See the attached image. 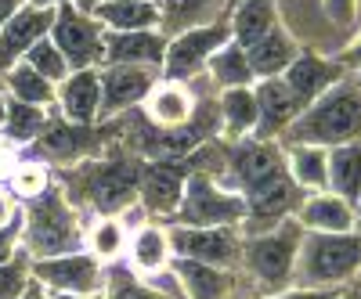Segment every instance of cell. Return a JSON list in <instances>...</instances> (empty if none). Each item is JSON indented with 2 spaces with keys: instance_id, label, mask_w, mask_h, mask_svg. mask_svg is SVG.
<instances>
[{
  "instance_id": "obj_14",
  "label": "cell",
  "mask_w": 361,
  "mask_h": 299,
  "mask_svg": "<svg viewBox=\"0 0 361 299\" xmlns=\"http://www.w3.org/2000/svg\"><path fill=\"white\" fill-rule=\"evenodd\" d=\"M343 72L347 69L340 65V58H322L314 51H300L293 58V65L282 72V83L293 91V98L307 108L311 101H318L329 91V87H336L340 79H347Z\"/></svg>"
},
{
  "instance_id": "obj_6",
  "label": "cell",
  "mask_w": 361,
  "mask_h": 299,
  "mask_svg": "<svg viewBox=\"0 0 361 299\" xmlns=\"http://www.w3.org/2000/svg\"><path fill=\"white\" fill-rule=\"evenodd\" d=\"M246 217V198L224 191L217 184V177H209L202 170H192L180 202L173 209V224L180 227H238Z\"/></svg>"
},
{
  "instance_id": "obj_26",
  "label": "cell",
  "mask_w": 361,
  "mask_h": 299,
  "mask_svg": "<svg viewBox=\"0 0 361 299\" xmlns=\"http://www.w3.org/2000/svg\"><path fill=\"white\" fill-rule=\"evenodd\" d=\"M300 54V44L296 37L289 33L286 25H275L264 40H257L246 58H250V69H253V79H275L282 76L289 65H293V58Z\"/></svg>"
},
{
  "instance_id": "obj_5",
  "label": "cell",
  "mask_w": 361,
  "mask_h": 299,
  "mask_svg": "<svg viewBox=\"0 0 361 299\" xmlns=\"http://www.w3.org/2000/svg\"><path fill=\"white\" fill-rule=\"evenodd\" d=\"M361 274V231L304 234L296 256V288H340Z\"/></svg>"
},
{
  "instance_id": "obj_20",
  "label": "cell",
  "mask_w": 361,
  "mask_h": 299,
  "mask_svg": "<svg viewBox=\"0 0 361 299\" xmlns=\"http://www.w3.org/2000/svg\"><path fill=\"white\" fill-rule=\"evenodd\" d=\"M166 37L159 29L145 33H105V65H141V69H163Z\"/></svg>"
},
{
  "instance_id": "obj_8",
  "label": "cell",
  "mask_w": 361,
  "mask_h": 299,
  "mask_svg": "<svg viewBox=\"0 0 361 299\" xmlns=\"http://www.w3.org/2000/svg\"><path fill=\"white\" fill-rule=\"evenodd\" d=\"M51 40L62 51L69 69H102L105 65V25L90 15L80 11L76 4L54 8V25H51Z\"/></svg>"
},
{
  "instance_id": "obj_34",
  "label": "cell",
  "mask_w": 361,
  "mask_h": 299,
  "mask_svg": "<svg viewBox=\"0 0 361 299\" xmlns=\"http://www.w3.org/2000/svg\"><path fill=\"white\" fill-rule=\"evenodd\" d=\"M221 4H228V0H163V29L159 33L170 40L180 29L202 25V15H209Z\"/></svg>"
},
{
  "instance_id": "obj_42",
  "label": "cell",
  "mask_w": 361,
  "mask_h": 299,
  "mask_svg": "<svg viewBox=\"0 0 361 299\" xmlns=\"http://www.w3.org/2000/svg\"><path fill=\"white\" fill-rule=\"evenodd\" d=\"M340 65H343V69H354V72L361 69V33H357V40H350V47L340 54Z\"/></svg>"
},
{
  "instance_id": "obj_16",
  "label": "cell",
  "mask_w": 361,
  "mask_h": 299,
  "mask_svg": "<svg viewBox=\"0 0 361 299\" xmlns=\"http://www.w3.org/2000/svg\"><path fill=\"white\" fill-rule=\"evenodd\" d=\"M253 94H257V130H253L257 141H279L289 130L293 119L304 112V105H300L293 98V91L282 83V76L257 79Z\"/></svg>"
},
{
  "instance_id": "obj_49",
  "label": "cell",
  "mask_w": 361,
  "mask_h": 299,
  "mask_svg": "<svg viewBox=\"0 0 361 299\" xmlns=\"http://www.w3.org/2000/svg\"><path fill=\"white\" fill-rule=\"evenodd\" d=\"M4 115H8V94L0 91V127H4Z\"/></svg>"
},
{
  "instance_id": "obj_25",
  "label": "cell",
  "mask_w": 361,
  "mask_h": 299,
  "mask_svg": "<svg viewBox=\"0 0 361 299\" xmlns=\"http://www.w3.org/2000/svg\"><path fill=\"white\" fill-rule=\"evenodd\" d=\"M127 260H130V271L141 274H159L170 267L173 249H170V234L159 224H141L130 238H127Z\"/></svg>"
},
{
  "instance_id": "obj_17",
  "label": "cell",
  "mask_w": 361,
  "mask_h": 299,
  "mask_svg": "<svg viewBox=\"0 0 361 299\" xmlns=\"http://www.w3.org/2000/svg\"><path fill=\"white\" fill-rule=\"evenodd\" d=\"M58 115L76 127L102 123V76L98 69H76L58 83Z\"/></svg>"
},
{
  "instance_id": "obj_23",
  "label": "cell",
  "mask_w": 361,
  "mask_h": 299,
  "mask_svg": "<svg viewBox=\"0 0 361 299\" xmlns=\"http://www.w3.org/2000/svg\"><path fill=\"white\" fill-rule=\"evenodd\" d=\"M228 29H231V44H238L243 51H250L257 40H264L275 25H282L279 18V0H238L224 11Z\"/></svg>"
},
{
  "instance_id": "obj_22",
  "label": "cell",
  "mask_w": 361,
  "mask_h": 299,
  "mask_svg": "<svg viewBox=\"0 0 361 299\" xmlns=\"http://www.w3.org/2000/svg\"><path fill=\"white\" fill-rule=\"evenodd\" d=\"M170 274L177 278L185 299H231V292H235V271H217V267L199 263V260L173 256Z\"/></svg>"
},
{
  "instance_id": "obj_39",
  "label": "cell",
  "mask_w": 361,
  "mask_h": 299,
  "mask_svg": "<svg viewBox=\"0 0 361 299\" xmlns=\"http://www.w3.org/2000/svg\"><path fill=\"white\" fill-rule=\"evenodd\" d=\"M22 253V209H15V217L0 227V263H11Z\"/></svg>"
},
{
  "instance_id": "obj_28",
  "label": "cell",
  "mask_w": 361,
  "mask_h": 299,
  "mask_svg": "<svg viewBox=\"0 0 361 299\" xmlns=\"http://www.w3.org/2000/svg\"><path fill=\"white\" fill-rule=\"evenodd\" d=\"M329 191L350 205L361 198V137L329 148Z\"/></svg>"
},
{
  "instance_id": "obj_32",
  "label": "cell",
  "mask_w": 361,
  "mask_h": 299,
  "mask_svg": "<svg viewBox=\"0 0 361 299\" xmlns=\"http://www.w3.org/2000/svg\"><path fill=\"white\" fill-rule=\"evenodd\" d=\"M206 72L221 91H235V87H253V69H250V58L238 44H224L214 58L206 62Z\"/></svg>"
},
{
  "instance_id": "obj_10",
  "label": "cell",
  "mask_w": 361,
  "mask_h": 299,
  "mask_svg": "<svg viewBox=\"0 0 361 299\" xmlns=\"http://www.w3.org/2000/svg\"><path fill=\"white\" fill-rule=\"evenodd\" d=\"M170 249L180 260H199L217 271H243V234L238 227H166Z\"/></svg>"
},
{
  "instance_id": "obj_2",
  "label": "cell",
  "mask_w": 361,
  "mask_h": 299,
  "mask_svg": "<svg viewBox=\"0 0 361 299\" xmlns=\"http://www.w3.org/2000/svg\"><path fill=\"white\" fill-rule=\"evenodd\" d=\"M361 137V91L350 79H340L336 87L311 101L300 112L289 130L279 137V144H318V148H336Z\"/></svg>"
},
{
  "instance_id": "obj_21",
  "label": "cell",
  "mask_w": 361,
  "mask_h": 299,
  "mask_svg": "<svg viewBox=\"0 0 361 299\" xmlns=\"http://www.w3.org/2000/svg\"><path fill=\"white\" fill-rule=\"evenodd\" d=\"M195 94L188 91V83L159 79L152 87V94L145 98V119L159 130H180L195 119Z\"/></svg>"
},
{
  "instance_id": "obj_4",
  "label": "cell",
  "mask_w": 361,
  "mask_h": 299,
  "mask_svg": "<svg viewBox=\"0 0 361 299\" xmlns=\"http://www.w3.org/2000/svg\"><path fill=\"white\" fill-rule=\"evenodd\" d=\"M304 234L307 231L296 224V217H289L264 234L243 238V271L250 274V281L257 285L260 295H275V292L293 288L296 256H300Z\"/></svg>"
},
{
  "instance_id": "obj_43",
  "label": "cell",
  "mask_w": 361,
  "mask_h": 299,
  "mask_svg": "<svg viewBox=\"0 0 361 299\" xmlns=\"http://www.w3.org/2000/svg\"><path fill=\"white\" fill-rule=\"evenodd\" d=\"M22 8H25V0H0V29H4Z\"/></svg>"
},
{
  "instance_id": "obj_53",
  "label": "cell",
  "mask_w": 361,
  "mask_h": 299,
  "mask_svg": "<svg viewBox=\"0 0 361 299\" xmlns=\"http://www.w3.org/2000/svg\"><path fill=\"white\" fill-rule=\"evenodd\" d=\"M231 4H238V0H228V4H224V11H228V8H231Z\"/></svg>"
},
{
  "instance_id": "obj_45",
  "label": "cell",
  "mask_w": 361,
  "mask_h": 299,
  "mask_svg": "<svg viewBox=\"0 0 361 299\" xmlns=\"http://www.w3.org/2000/svg\"><path fill=\"white\" fill-rule=\"evenodd\" d=\"M15 217V205H11V198H8V191L0 188V227H4L8 220Z\"/></svg>"
},
{
  "instance_id": "obj_37",
  "label": "cell",
  "mask_w": 361,
  "mask_h": 299,
  "mask_svg": "<svg viewBox=\"0 0 361 299\" xmlns=\"http://www.w3.org/2000/svg\"><path fill=\"white\" fill-rule=\"evenodd\" d=\"M105 299H180V295H166L163 288L145 285L134 271H127V267H116V271H109Z\"/></svg>"
},
{
  "instance_id": "obj_33",
  "label": "cell",
  "mask_w": 361,
  "mask_h": 299,
  "mask_svg": "<svg viewBox=\"0 0 361 299\" xmlns=\"http://www.w3.org/2000/svg\"><path fill=\"white\" fill-rule=\"evenodd\" d=\"M83 242H87V253L94 260L112 263V260L123 256V249H127V227H123L119 217H98L94 224L83 231Z\"/></svg>"
},
{
  "instance_id": "obj_27",
  "label": "cell",
  "mask_w": 361,
  "mask_h": 299,
  "mask_svg": "<svg viewBox=\"0 0 361 299\" xmlns=\"http://www.w3.org/2000/svg\"><path fill=\"white\" fill-rule=\"evenodd\" d=\"M286 173L300 191H329V148L286 144Z\"/></svg>"
},
{
  "instance_id": "obj_13",
  "label": "cell",
  "mask_w": 361,
  "mask_h": 299,
  "mask_svg": "<svg viewBox=\"0 0 361 299\" xmlns=\"http://www.w3.org/2000/svg\"><path fill=\"white\" fill-rule=\"evenodd\" d=\"M102 123L109 119H123L145 98L152 94V87L163 79L156 69H141V65H102Z\"/></svg>"
},
{
  "instance_id": "obj_30",
  "label": "cell",
  "mask_w": 361,
  "mask_h": 299,
  "mask_svg": "<svg viewBox=\"0 0 361 299\" xmlns=\"http://www.w3.org/2000/svg\"><path fill=\"white\" fill-rule=\"evenodd\" d=\"M4 94L15 101H25V105H37V108H51L58 101V87L51 79H44L37 69L18 62L15 69L4 72Z\"/></svg>"
},
{
  "instance_id": "obj_38",
  "label": "cell",
  "mask_w": 361,
  "mask_h": 299,
  "mask_svg": "<svg viewBox=\"0 0 361 299\" xmlns=\"http://www.w3.org/2000/svg\"><path fill=\"white\" fill-rule=\"evenodd\" d=\"M29 260L25 253H18L11 263H0V299H22L25 285L33 281V271H29Z\"/></svg>"
},
{
  "instance_id": "obj_35",
  "label": "cell",
  "mask_w": 361,
  "mask_h": 299,
  "mask_svg": "<svg viewBox=\"0 0 361 299\" xmlns=\"http://www.w3.org/2000/svg\"><path fill=\"white\" fill-rule=\"evenodd\" d=\"M4 184H8V191H11L15 198L33 202V198L44 195L54 181H51V170H47L44 163H37V159H18V163L11 166V173L4 177Z\"/></svg>"
},
{
  "instance_id": "obj_9",
  "label": "cell",
  "mask_w": 361,
  "mask_h": 299,
  "mask_svg": "<svg viewBox=\"0 0 361 299\" xmlns=\"http://www.w3.org/2000/svg\"><path fill=\"white\" fill-rule=\"evenodd\" d=\"M29 271L54 295H94V292H105L109 285V267L94 260L87 249L51 256V260H33Z\"/></svg>"
},
{
  "instance_id": "obj_52",
  "label": "cell",
  "mask_w": 361,
  "mask_h": 299,
  "mask_svg": "<svg viewBox=\"0 0 361 299\" xmlns=\"http://www.w3.org/2000/svg\"><path fill=\"white\" fill-rule=\"evenodd\" d=\"M350 83H354V87H357V91H361V69L354 72V79H350Z\"/></svg>"
},
{
  "instance_id": "obj_15",
  "label": "cell",
  "mask_w": 361,
  "mask_h": 299,
  "mask_svg": "<svg viewBox=\"0 0 361 299\" xmlns=\"http://www.w3.org/2000/svg\"><path fill=\"white\" fill-rule=\"evenodd\" d=\"M188 159H166V163H145V177H141V205L152 217H173V209L180 202V191H185L188 181Z\"/></svg>"
},
{
  "instance_id": "obj_1",
  "label": "cell",
  "mask_w": 361,
  "mask_h": 299,
  "mask_svg": "<svg viewBox=\"0 0 361 299\" xmlns=\"http://www.w3.org/2000/svg\"><path fill=\"white\" fill-rule=\"evenodd\" d=\"M66 181H73L66 191V198L73 205H94L102 217H116L119 209H127L130 202H137L141 191V177H145V159L130 155V152H116V155H102V159H83L76 166H69Z\"/></svg>"
},
{
  "instance_id": "obj_50",
  "label": "cell",
  "mask_w": 361,
  "mask_h": 299,
  "mask_svg": "<svg viewBox=\"0 0 361 299\" xmlns=\"http://www.w3.org/2000/svg\"><path fill=\"white\" fill-rule=\"evenodd\" d=\"M58 299H105V292H94V295H58Z\"/></svg>"
},
{
  "instance_id": "obj_18",
  "label": "cell",
  "mask_w": 361,
  "mask_h": 299,
  "mask_svg": "<svg viewBox=\"0 0 361 299\" xmlns=\"http://www.w3.org/2000/svg\"><path fill=\"white\" fill-rule=\"evenodd\" d=\"M51 25H54V11L51 8L25 4L4 29H0V76H4L8 69H15L25 58V51L51 33Z\"/></svg>"
},
{
  "instance_id": "obj_41",
  "label": "cell",
  "mask_w": 361,
  "mask_h": 299,
  "mask_svg": "<svg viewBox=\"0 0 361 299\" xmlns=\"http://www.w3.org/2000/svg\"><path fill=\"white\" fill-rule=\"evenodd\" d=\"M340 288H286V292H275V295H257V299H333Z\"/></svg>"
},
{
  "instance_id": "obj_48",
  "label": "cell",
  "mask_w": 361,
  "mask_h": 299,
  "mask_svg": "<svg viewBox=\"0 0 361 299\" xmlns=\"http://www.w3.org/2000/svg\"><path fill=\"white\" fill-rule=\"evenodd\" d=\"M333 299H361V288H340Z\"/></svg>"
},
{
  "instance_id": "obj_36",
  "label": "cell",
  "mask_w": 361,
  "mask_h": 299,
  "mask_svg": "<svg viewBox=\"0 0 361 299\" xmlns=\"http://www.w3.org/2000/svg\"><path fill=\"white\" fill-rule=\"evenodd\" d=\"M22 62L29 65V69H37L44 79H51L54 87L58 83H62L73 69H69V62H66V58H62V51H58L54 47V40H51V33L44 37V40H37L33 47H29L25 51V58H22Z\"/></svg>"
},
{
  "instance_id": "obj_19",
  "label": "cell",
  "mask_w": 361,
  "mask_h": 299,
  "mask_svg": "<svg viewBox=\"0 0 361 299\" xmlns=\"http://www.w3.org/2000/svg\"><path fill=\"white\" fill-rule=\"evenodd\" d=\"M296 224L307 234H350L354 227V205L333 191H311L296 209Z\"/></svg>"
},
{
  "instance_id": "obj_46",
  "label": "cell",
  "mask_w": 361,
  "mask_h": 299,
  "mask_svg": "<svg viewBox=\"0 0 361 299\" xmlns=\"http://www.w3.org/2000/svg\"><path fill=\"white\" fill-rule=\"evenodd\" d=\"M25 4H33V8H62V4H73V0H25Z\"/></svg>"
},
{
  "instance_id": "obj_29",
  "label": "cell",
  "mask_w": 361,
  "mask_h": 299,
  "mask_svg": "<svg viewBox=\"0 0 361 299\" xmlns=\"http://www.w3.org/2000/svg\"><path fill=\"white\" fill-rule=\"evenodd\" d=\"M217 115H221V127H228V137L231 141L253 137V130H257V94H253V87L221 91Z\"/></svg>"
},
{
  "instance_id": "obj_44",
  "label": "cell",
  "mask_w": 361,
  "mask_h": 299,
  "mask_svg": "<svg viewBox=\"0 0 361 299\" xmlns=\"http://www.w3.org/2000/svg\"><path fill=\"white\" fill-rule=\"evenodd\" d=\"M22 299H58V295H54V292H47V288H44V285H40V281L33 278V281H29V285H25V292H22Z\"/></svg>"
},
{
  "instance_id": "obj_24",
  "label": "cell",
  "mask_w": 361,
  "mask_h": 299,
  "mask_svg": "<svg viewBox=\"0 0 361 299\" xmlns=\"http://www.w3.org/2000/svg\"><path fill=\"white\" fill-rule=\"evenodd\" d=\"M94 15L105 33H145V29H163V4L152 0H105Z\"/></svg>"
},
{
  "instance_id": "obj_12",
  "label": "cell",
  "mask_w": 361,
  "mask_h": 299,
  "mask_svg": "<svg viewBox=\"0 0 361 299\" xmlns=\"http://www.w3.org/2000/svg\"><path fill=\"white\" fill-rule=\"evenodd\" d=\"M102 141H105V130L98 127H76L69 119L54 115L47 119L44 134L29 144L37 152V163H54V166H76L83 159H94L102 152Z\"/></svg>"
},
{
  "instance_id": "obj_31",
  "label": "cell",
  "mask_w": 361,
  "mask_h": 299,
  "mask_svg": "<svg viewBox=\"0 0 361 299\" xmlns=\"http://www.w3.org/2000/svg\"><path fill=\"white\" fill-rule=\"evenodd\" d=\"M47 119H51L47 108H37V105H25V101L8 98V115H4V127H0V141H8L11 148L33 144L44 134Z\"/></svg>"
},
{
  "instance_id": "obj_40",
  "label": "cell",
  "mask_w": 361,
  "mask_h": 299,
  "mask_svg": "<svg viewBox=\"0 0 361 299\" xmlns=\"http://www.w3.org/2000/svg\"><path fill=\"white\" fill-rule=\"evenodd\" d=\"M322 8H325V18L340 29L354 25V18H357V0H322Z\"/></svg>"
},
{
  "instance_id": "obj_47",
  "label": "cell",
  "mask_w": 361,
  "mask_h": 299,
  "mask_svg": "<svg viewBox=\"0 0 361 299\" xmlns=\"http://www.w3.org/2000/svg\"><path fill=\"white\" fill-rule=\"evenodd\" d=\"M73 4H76L80 11H94L98 4H105V0H73Z\"/></svg>"
},
{
  "instance_id": "obj_54",
  "label": "cell",
  "mask_w": 361,
  "mask_h": 299,
  "mask_svg": "<svg viewBox=\"0 0 361 299\" xmlns=\"http://www.w3.org/2000/svg\"><path fill=\"white\" fill-rule=\"evenodd\" d=\"M152 4H163V0H152Z\"/></svg>"
},
{
  "instance_id": "obj_7",
  "label": "cell",
  "mask_w": 361,
  "mask_h": 299,
  "mask_svg": "<svg viewBox=\"0 0 361 299\" xmlns=\"http://www.w3.org/2000/svg\"><path fill=\"white\" fill-rule=\"evenodd\" d=\"M224 44H231V29L228 18H214V22H202L192 29H180L166 40V58H163V79L173 83H188L199 69H206V62L214 58Z\"/></svg>"
},
{
  "instance_id": "obj_51",
  "label": "cell",
  "mask_w": 361,
  "mask_h": 299,
  "mask_svg": "<svg viewBox=\"0 0 361 299\" xmlns=\"http://www.w3.org/2000/svg\"><path fill=\"white\" fill-rule=\"evenodd\" d=\"M354 227H357V231H361V198H357V202H354Z\"/></svg>"
},
{
  "instance_id": "obj_3",
  "label": "cell",
  "mask_w": 361,
  "mask_h": 299,
  "mask_svg": "<svg viewBox=\"0 0 361 299\" xmlns=\"http://www.w3.org/2000/svg\"><path fill=\"white\" fill-rule=\"evenodd\" d=\"M80 246H83L80 213L58 184H51L33 202H25V209H22V253L29 260H51V256L80 253Z\"/></svg>"
},
{
  "instance_id": "obj_11",
  "label": "cell",
  "mask_w": 361,
  "mask_h": 299,
  "mask_svg": "<svg viewBox=\"0 0 361 299\" xmlns=\"http://www.w3.org/2000/svg\"><path fill=\"white\" fill-rule=\"evenodd\" d=\"M286 166V148L279 141H257L243 137L231 148H224V166H221V184L224 191L246 195L253 184L267 181L271 173H279Z\"/></svg>"
}]
</instances>
